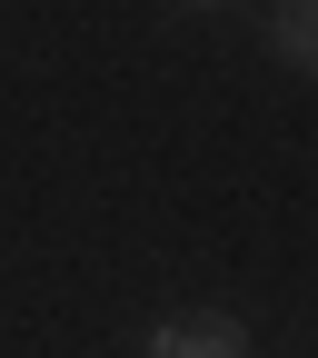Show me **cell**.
Returning a JSON list of instances; mask_svg holds the SVG:
<instances>
[{"instance_id":"7a4b0ae2","label":"cell","mask_w":318,"mask_h":358,"mask_svg":"<svg viewBox=\"0 0 318 358\" xmlns=\"http://www.w3.org/2000/svg\"><path fill=\"white\" fill-rule=\"evenodd\" d=\"M268 50H279V60H298V70L318 80V0H289V10H268Z\"/></svg>"},{"instance_id":"6da1fadb","label":"cell","mask_w":318,"mask_h":358,"mask_svg":"<svg viewBox=\"0 0 318 358\" xmlns=\"http://www.w3.org/2000/svg\"><path fill=\"white\" fill-rule=\"evenodd\" d=\"M140 358H259L249 319H229V308H189V319H159L140 338Z\"/></svg>"}]
</instances>
